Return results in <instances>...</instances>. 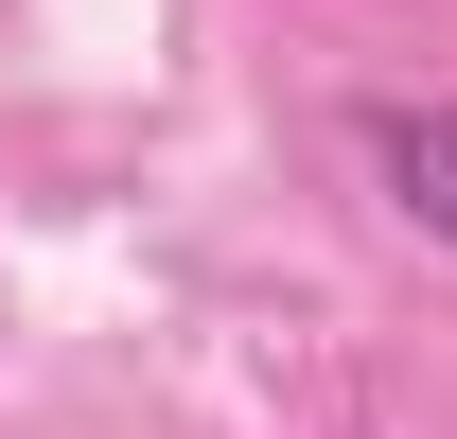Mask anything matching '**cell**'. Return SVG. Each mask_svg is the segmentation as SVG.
Listing matches in <instances>:
<instances>
[{
	"instance_id": "6da1fadb",
	"label": "cell",
	"mask_w": 457,
	"mask_h": 439,
	"mask_svg": "<svg viewBox=\"0 0 457 439\" xmlns=\"http://www.w3.org/2000/svg\"><path fill=\"white\" fill-rule=\"evenodd\" d=\"M370 176L422 246H457V106H370Z\"/></svg>"
}]
</instances>
